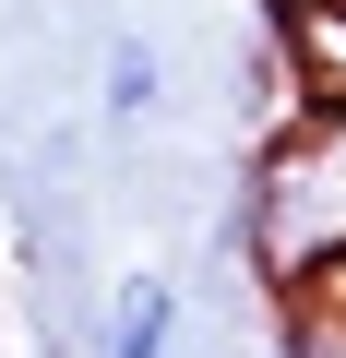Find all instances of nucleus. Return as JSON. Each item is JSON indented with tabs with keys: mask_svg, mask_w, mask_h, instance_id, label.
Instances as JSON below:
<instances>
[{
	"mask_svg": "<svg viewBox=\"0 0 346 358\" xmlns=\"http://www.w3.org/2000/svg\"><path fill=\"white\" fill-rule=\"evenodd\" d=\"M227 239L251 251V275H263L275 299L346 275V108H310L298 131L263 143V167H251Z\"/></svg>",
	"mask_w": 346,
	"mask_h": 358,
	"instance_id": "nucleus-1",
	"label": "nucleus"
},
{
	"mask_svg": "<svg viewBox=\"0 0 346 358\" xmlns=\"http://www.w3.org/2000/svg\"><path fill=\"white\" fill-rule=\"evenodd\" d=\"M96 358H180V287H167V275H131V287L108 299Z\"/></svg>",
	"mask_w": 346,
	"mask_h": 358,
	"instance_id": "nucleus-2",
	"label": "nucleus"
},
{
	"mask_svg": "<svg viewBox=\"0 0 346 358\" xmlns=\"http://www.w3.org/2000/svg\"><path fill=\"white\" fill-rule=\"evenodd\" d=\"M155 84H167V72H155V48H143V36H120V48H108V120H143V108H155Z\"/></svg>",
	"mask_w": 346,
	"mask_h": 358,
	"instance_id": "nucleus-3",
	"label": "nucleus"
}]
</instances>
